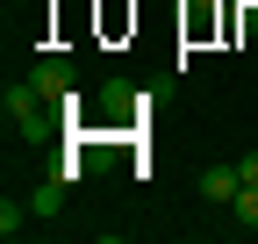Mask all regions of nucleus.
Listing matches in <instances>:
<instances>
[{"label":"nucleus","instance_id":"1","mask_svg":"<svg viewBox=\"0 0 258 244\" xmlns=\"http://www.w3.org/2000/svg\"><path fill=\"white\" fill-rule=\"evenodd\" d=\"M0 108H8V130H15V137H29V144L50 137V130H57V115H64L57 101H43V94H36V79H8Z\"/></svg>","mask_w":258,"mask_h":244},{"label":"nucleus","instance_id":"2","mask_svg":"<svg viewBox=\"0 0 258 244\" xmlns=\"http://www.w3.org/2000/svg\"><path fill=\"white\" fill-rule=\"evenodd\" d=\"M29 79H36V94H43V101H57L64 115L79 108V86H72V65H64V57H43V65L29 72Z\"/></svg>","mask_w":258,"mask_h":244},{"label":"nucleus","instance_id":"4","mask_svg":"<svg viewBox=\"0 0 258 244\" xmlns=\"http://www.w3.org/2000/svg\"><path fill=\"white\" fill-rule=\"evenodd\" d=\"M29 208H36V216H64V172H50L36 194H29Z\"/></svg>","mask_w":258,"mask_h":244},{"label":"nucleus","instance_id":"7","mask_svg":"<svg viewBox=\"0 0 258 244\" xmlns=\"http://www.w3.org/2000/svg\"><path fill=\"white\" fill-rule=\"evenodd\" d=\"M101 101H108L115 115H122V108H137V94H129V86H122V79H115V86H101Z\"/></svg>","mask_w":258,"mask_h":244},{"label":"nucleus","instance_id":"5","mask_svg":"<svg viewBox=\"0 0 258 244\" xmlns=\"http://www.w3.org/2000/svg\"><path fill=\"white\" fill-rule=\"evenodd\" d=\"M230 208H237V223H244V230H258V179H244Z\"/></svg>","mask_w":258,"mask_h":244},{"label":"nucleus","instance_id":"6","mask_svg":"<svg viewBox=\"0 0 258 244\" xmlns=\"http://www.w3.org/2000/svg\"><path fill=\"white\" fill-rule=\"evenodd\" d=\"M0 237H22V201H15V194L0 201Z\"/></svg>","mask_w":258,"mask_h":244},{"label":"nucleus","instance_id":"8","mask_svg":"<svg viewBox=\"0 0 258 244\" xmlns=\"http://www.w3.org/2000/svg\"><path fill=\"white\" fill-rule=\"evenodd\" d=\"M237 179H258V151H244V165H237Z\"/></svg>","mask_w":258,"mask_h":244},{"label":"nucleus","instance_id":"3","mask_svg":"<svg viewBox=\"0 0 258 244\" xmlns=\"http://www.w3.org/2000/svg\"><path fill=\"white\" fill-rule=\"evenodd\" d=\"M237 187H244L237 165H208V172H201V201H237Z\"/></svg>","mask_w":258,"mask_h":244}]
</instances>
